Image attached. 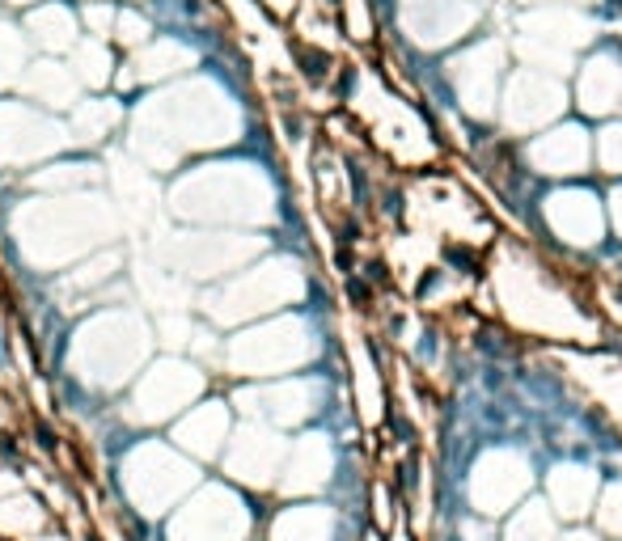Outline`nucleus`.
<instances>
[{"label": "nucleus", "instance_id": "3", "mask_svg": "<svg viewBox=\"0 0 622 541\" xmlns=\"http://www.w3.org/2000/svg\"><path fill=\"white\" fill-rule=\"evenodd\" d=\"M563 541H598L593 533H572V538H563Z\"/></svg>", "mask_w": 622, "mask_h": 541}, {"label": "nucleus", "instance_id": "1", "mask_svg": "<svg viewBox=\"0 0 622 541\" xmlns=\"http://www.w3.org/2000/svg\"><path fill=\"white\" fill-rule=\"evenodd\" d=\"M576 474L580 470H568L563 478H554V503H559L554 512L568 520L589 517V503H593V495H598V478H593V474H584V478H576Z\"/></svg>", "mask_w": 622, "mask_h": 541}, {"label": "nucleus", "instance_id": "2", "mask_svg": "<svg viewBox=\"0 0 622 541\" xmlns=\"http://www.w3.org/2000/svg\"><path fill=\"white\" fill-rule=\"evenodd\" d=\"M554 533V517L542 508V503H526L521 517L508 524V538L504 541H551Z\"/></svg>", "mask_w": 622, "mask_h": 541}]
</instances>
